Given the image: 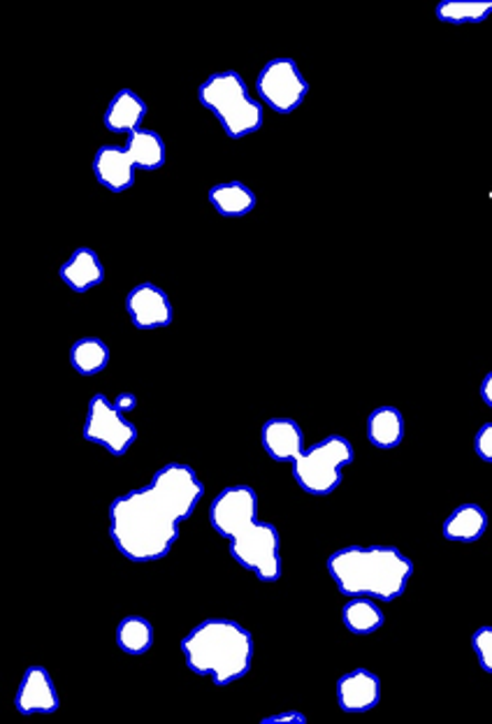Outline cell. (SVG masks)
I'll return each mask as SVG.
<instances>
[{
    "label": "cell",
    "mask_w": 492,
    "mask_h": 724,
    "mask_svg": "<svg viewBox=\"0 0 492 724\" xmlns=\"http://www.w3.org/2000/svg\"><path fill=\"white\" fill-rule=\"evenodd\" d=\"M205 483L193 467L170 462L144 488L119 494L110 507V537L131 562L163 560L180 539L182 522L203 502Z\"/></svg>",
    "instance_id": "1"
},
{
    "label": "cell",
    "mask_w": 492,
    "mask_h": 724,
    "mask_svg": "<svg viewBox=\"0 0 492 724\" xmlns=\"http://www.w3.org/2000/svg\"><path fill=\"white\" fill-rule=\"evenodd\" d=\"M209 522L230 541L233 560L263 583L281 579V539L273 522L258 520V494L252 486H228L209 504Z\"/></svg>",
    "instance_id": "2"
},
{
    "label": "cell",
    "mask_w": 492,
    "mask_h": 724,
    "mask_svg": "<svg viewBox=\"0 0 492 724\" xmlns=\"http://www.w3.org/2000/svg\"><path fill=\"white\" fill-rule=\"evenodd\" d=\"M328 573L341 594L392 602L404 594L413 562L396 545H347L328 558Z\"/></svg>",
    "instance_id": "3"
},
{
    "label": "cell",
    "mask_w": 492,
    "mask_h": 724,
    "mask_svg": "<svg viewBox=\"0 0 492 724\" xmlns=\"http://www.w3.org/2000/svg\"><path fill=\"white\" fill-rule=\"evenodd\" d=\"M182 655L193 673L226 687L252 671L254 636L235 620L209 618L184 636Z\"/></svg>",
    "instance_id": "4"
},
{
    "label": "cell",
    "mask_w": 492,
    "mask_h": 724,
    "mask_svg": "<svg viewBox=\"0 0 492 724\" xmlns=\"http://www.w3.org/2000/svg\"><path fill=\"white\" fill-rule=\"evenodd\" d=\"M198 100L209 110L228 137L242 140L258 133L265 121V110L246 89L242 74L235 70H221L198 86Z\"/></svg>",
    "instance_id": "5"
},
{
    "label": "cell",
    "mask_w": 492,
    "mask_h": 724,
    "mask_svg": "<svg viewBox=\"0 0 492 724\" xmlns=\"http://www.w3.org/2000/svg\"><path fill=\"white\" fill-rule=\"evenodd\" d=\"M356 458L353 446L347 437L330 435L300 453L293 462V479L314 497H328L341 483V469Z\"/></svg>",
    "instance_id": "6"
},
{
    "label": "cell",
    "mask_w": 492,
    "mask_h": 724,
    "mask_svg": "<svg viewBox=\"0 0 492 724\" xmlns=\"http://www.w3.org/2000/svg\"><path fill=\"white\" fill-rule=\"evenodd\" d=\"M260 105L277 114H290L298 110L309 93V82L300 65L288 57L273 59L263 65L256 80Z\"/></svg>",
    "instance_id": "7"
},
{
    "label": "cell",
    "mask_w": 492,
    "mask_h": 724,
    "mask_svg": "<svg viewBox=\"0 0 492 724\" xmlns=\"http://www.w3.org/2000/svg\"><path fill=\"white\" fill-rule=\"evenodd\" d=\"M82 435L86 441L103 446L110 456L121 458L126 456L135 443L137 428L103 392H95L89 399Z\"/></svg>",
    "instance_id": "8"
},
{
    "label": "cell",
    "mask_w": 492,
    "mask_h": 724,
    "mask_svg": "<svg viewBox=\"0 0 492 724\" xmlns=\"http://www.w3.org/2000/svg\"><path fill=\"white\" fill-rule=\"evenodd\" d=\"M126 312L137 330H161L172 326L175 309L170 297L156 284H137L126 297Z\"/></svg>",
    "instance_id": "9"
},
{
    "label": "cell",
    "mask_w": 492,
    "mask_h": 724,
    "mask_svg": "<svg viewBox=\"0 0 492 724\" xmlns=\"http://www.w3.org/2000/svg\"><path fill=\"white\" fill-rule=\"evenodd\" d=\"M14 706L21 715H49L59 711V692L44 666H29L23 671V679L14 696Z\"/></svg>",
    "instance_id": "10"
},
{
    "label": "cell",
    "mask_w": 492,
    "mask_h": 724,
    "mask_svg": "<svg viewBox=\"0 0 492 724\" xmlns=\"http://www.w3.org/2000/svg\"><path fill=\"white\" fill-rule=\"evenodd\" d=\"M95 182L112 193H123L135 184V161L126 146L105 144L93 156Z\"/></svg>",
    "instance_id": "11"
},
{
    "label": "cell",
    "mask_w": 492,
    "mask_h": 724,
    "mask_svg": "<svg viewBox=\"0 0 492 724\" xmlns=\"http://www.w3.org/2000/svg\"><path fill=\"white\" fill-rule=\"evenodd\" d=\"M381 683L369 669H353L337 681V704L347 713H367L379 704Z\"/></svg>",
    "instance_id": "12"
},
{
    "label": "cell",
    "mask_w": 492,
    "mask_h": 724,
    "mask_svg": "<svg viewBox=\"0 0 492 724\" xmlns=\"http://www.w3.org/2000/svg\"><path fill=\"white\" fill-rule=\"evenodd\" d=\"M260 443L273 460L293 465L305 451V435L293 418H273L260 430Z\"/></svg>",
    "instance_id": "13"
},
{
    "label": "cell",
    "mask_w": 492,
    "mask_h": 724,
    "mask_svg": "<svg viewBox=\"0 0 492 724\" xmlns=\"http://www.w3.org/2000/svg\"><path fill=\"white\" fill-rule=\"evenodd\" d=\"M61 282L75 293H89L105 282V265L89 246H80L59 269Z\"/></svg>",
    "instance_id": "14"
},
{
    "label": "cell",
    "mask_w": 492,
    "mask_h": 724,
    "mask_svg": "<svg viewBox=\"0 0 492 724\" xmlns=\"http://www.w3.org/2000/svg\"><path fill=\"white\" fill-rule=\"evenodd\" d=\"M146 119V103L133 91V89H121L110 100L105 110L103 123L110 133L116 135H131L142 129V121Z\"/></svg>",
    "instance_id": "15"
},
{
    "label": "cell",
    "mask_w": 492,
    "mask_h": 724,
    "mask_svg": "<svg viewBox=\"0 0 492 724\" xmlns=\"http://www.w3.org/2000/svg\"><path fill=\"white\" fill-rule=\"evenodd\" d=\"M209 205L226 218H242L256 210V193L244 182H221L207 193Z\"/></svg>",
    "instance_id": "16"
},
{
    "label": "cell",
    "mask_w": 492,
    "mask_h": 724,
    "mask_svg": "<svg viewBox=\"0 0 492 724\" xmlns=\"http://www.w3.org/2000/svg\"><path fill=\"white\" fill-rule=\"evenodd\" d=\"M367 439L372 446L390 451L404 439V416L398 407H377L367 416Z\"/></svg>",
    "instance_id": "17"
},
{
    "label": "cell",
    "mask_w": 492,
    "mask_h": 724,
    "mask_svg": "<svg viewBox=\"0 0 492 724\" xmlns=\"http://www.w3.org/2000/svg\"><path fill=\"white\" fill-rule=\"evenodd\" d=\"M488 530V513L479 504H460L444 520V537L458 543H474Z\"/></svg>",
    "instance_id": "18"
},
{
    "label": "cell",
    "mask_w": 492,
    "mask_h": 724,
    "mask_svg": "<svg viewBox=\"0 0 492 724\" xmlns=\"http://www.w3.org/2000/svg\"><path fill=\"white\" fill-rule=\"evenodd\" d=\"M341 622L351 634L367 636V634H375L377 630L383 628L386 615H383L381 606L377 604V599L351 596V602H347L341 609Z\"/></svg>",
    "instance_id": "19"
},
{
    "label": "cell",
    "mask_w": 492,
    "mask_h": 724,
    "mask_svg": "<svg viewBox=\"0 0 492 724\" xmlns=\"http://www.w3.org/2000/svg\"><path fill=\"white\" fill-rule=\"evenodd\" d=\"M126 149H129L131 159L135 161V167H140V170L154 172L165 165L167 149H165L163 137L156 131L140 129V131L131 133L126 140Z\"/></svg>",
    "instance_id": "20"
},
{
    "label": "cell",
    "mask_w": 492,
    "mask_h": 724,
    "mask_svg": "<svg viewBox=\"0 0 492 724\" xmlns=\"http://www.w3.org/2000/svg\"><path fill=\"white\" fill-rule=\"evenodd\" d=\"M492 14V0H441L434 8V17L451 27H470L481 23Z\"/></svg>",
    "instance_id": "21"
},
{
    "label": "cell",
    "mask_w": 492,
    "mask_h": 724,
    "mask_svg": "<svg viewBox=\"0 0 492 724\" xmlns=\"http://www.w3.org/2000/svg\"><path fill=\"white\" fill-rule=\"evenodd\" d=\"M110 346L98 337H82L70 348V365L80 371L82 377H93L101 374L110 365Z\"/></svg>",
    "instance_id": "22"
},
{
    "label": "cell",
    "mask_w": 492,
    "mask_h": 724,
    "mask_svg": "<svg viewBox=\"0 0 492 724\" xmlns=\"http://www.w3.org/2000/svg\"><path fill=\"white\" fill-rule=\"evenodd\" d=\"M116 645L126 655H144L154 645L152 622L142 615H129L119 622Z\"/></svg>",
    "instance_id": "23"
},
{
    "label": "cell",
    "mask_w": 492,
    "mask_h": 724,
    "mask_svg": "<svg viewBox=\"0 0 492 724\" xmlns=\"http://www.w3.org/2000/svg\"><path fill=\"white\" fill-rule=\"evenodd\" d=\"M474 655L485 673H492V625H483L472 634Z\"/></svg>",
    "instance_id": "24"
},
{
    "label": "cell",
    "mask_w": 492,
    "mask_h": 724,
    "mask_svg": "<svg viewBox=\"0 0 492 724\" xmlns=\"http://www.w3.org/2000/svg\"><path fill=\"white\" fill-rule=\"evenodd\" d=\"M474 451L483 462L492 465V422H485V426L479 428L474 437Z\"/></svg>",
    "instance_id": "25"
},
{
    "label": "cell",
    "mask_w": 492,
    "mask_h": 724,
    "mask_svg": "<svg viewBox=\"0 0 492 724\" xmlns=\"http://www.w3.org/2000/svg\"><path fill=\"white\" fill-rule=\"evenodd\" d=\"M307 717L298 711H288V713H279V715H269L263 717V724H305Z\"/></svg>",
    "instance_id": "26"
},
{
    "label": "cell",
    "mask_w": 492,
    "mask_h": 724,
    "mask_svg": "<svg viewBox=\"0 0 492 724\" xmlns=\"http://www.w3.org/2000/svg\"><path fill=\"white\" fill-rule=\"evenodd\" d=\"M481 399L492 409V371H488L481 381Z\"/></svg>",
    "instance_id": "27"
},
{
    "label": "cell",
    "mask_w": 492,
    "mask_h": 724,
    "mask_svg": "<svg viewBox=\"0 0 492 724\" xmlns=\"http://www.w3.org/2000/svg\"><path fill=\"white\" fill-rule=\"evenodd\" d=\"M123 414H126V411H133L135 409V397L131 395V392H123V395H119L116 397V402H114Z\"/></svg>",
    "instance_id": "28"
}]
</instances>
